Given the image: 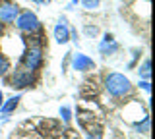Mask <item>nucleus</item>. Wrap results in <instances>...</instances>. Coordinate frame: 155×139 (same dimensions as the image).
<instances>
[{"mask_svg": "<svg viewBox=\"0 0 155 139\" xmlns=\"http://www.w3.org/2000/svg\"><path fill=\"white\" fill-rule=\"evenodd\" d=\"M2 103H4V95H2V91H0V106H2Z\"/></svg>", "mask_w": 155, "mask_h": 139, "instance_id": "obj_17", "label": "nucleus"}, {"mask_svg": "<svg viewBox=\"0 0 155 139\" xmlns=\"http://www.w3.org/2000/svg\"><path fill=\"white\" fill-rule=\"evenodd\" d=\"M140 87H142L143 91H149L151 87H149V81H142V83H140Z\"/></svg>", "mask_w": 155, "mask_h": 139, "instance_id": "obj_16", "label": "nucleus"}, {"mask_svg": "<svg viewBox=\"0 0 155 139\" xmlns=\"http://www.w3.org/2000/svg\"><path fill=\"white\" fill-rule=\"evenodd\" d=\"M35 2H47V0H35Z\"/></svg>", "mask_w": 155, "mask_h": 139, "instance_id": "obj_19", "label": "nucleus"}, {"mask_svg": "<svg viewBox=\"0 0 155 139\" xmlns=\"http://www.w3.org/2000/svg\"><path fill=\"white\" fill-rule=\"evenodd\" d=\"M116 50H118V43L110 35H105V39L101 41V45H99V52L105 54V56H109V54H114Z\"/></svg>", "mask_w": 155, "mask_h": 139, "instance_id": "obj_8", "label": "nucleus"}, {"mask_svg": "<svg viewBox=\"0 0 155 139\" xmlns=\"http://www.w3.org/2000/svg\"><path fill=\"white\" fill-rule=\"evenodd\" d=\"M105 89L109 95H113V97H126V95L132 91V83H130V79L126 77V75L118 74V71H114V74H109L105 77Z\"/></svg>", "mask_w": 155, "mask_h": 139, "instance_id": "obj_1", "label": "nucleus"}, {"mask_svg": "<svg viewBox=\"0 0 155 139\" xmlns=\"http://www.w3.org/2000/svg\"><path fill=\"white\" fill-rule=\"evenodd\" d=\"M101 0H81V6L85 8V10H95V8H99Z\"/></svg>", "mask_w": 155, "mask_h": 139, "instance_id": "obj_12", "label": "nucleus"}, {"mask_svg": "<svg viewBox=\"0 0 155 139\" xmlns=\"http://www.w3.org/2000/svg\"><path fill=\"white\" fill-rule=\"evenodd\" d=\"M138 129H142L143 133H147V131H149V118H147V116L143 118V122H142V124H138Z\"/></svg>", "mask_w": 155, "mask_h": 139, "instance_id": "obj_13", "label": "nucleus"}, {"mask_svg": "<svg viewBox=\"0 0 155 139\" xmlns=\"http://www.w3.org/2000/svg\"><path fill=\"white\" fill-rule=\"evenodd\" d=\"M16 25H18V29L23 31V33H35V31L41 29V23H39L37 16L33 12L19 14V16L16 17Z\"/></svg>", "mask_w": 155, "mask_h": 139, "instance_id": "obj_3", "label": "nucleus"}, {"mask_svg": "<svg viewBox=\"0 0 155 139\" xmlns=\"http://www.w3.org/2000/svg\"><path fill=\"white\" fill-rule=\"evenodd\" d=\"M72 2H74V4H78V0H72Z\"/></svg>", "mask_w": 155, "mask_h": 139, "instance_id": "obj_20", "label": "nucleus"}, {"mask_svg": "<svg viewBox=\"0 0 155 139\" xmlns=\"http://www.w3.org/2000/svg\"><path fill=\"white\" fill-rule=\"evenodd\" d=\"M149 66H151V64H149V60H145V62H143V64H142V68H140V70H138V74H140V77H143L145 81H147V79H149V75H151V71H149Z\"/></svg>", "mask_w": 155, "mask_h": 139, "instance_id": "obj_10", "label": "nucleus"}, {"mask_svg": "<svg viewBox=\"0 0 155 139\" xmlns=\"http://www.w3.org/2000/svg\"><path fill=\"white\" fill-rule=\"evenodd\" d=\"M19 95H16V97H12V99H8V103H2V106H0V112L2 114H10L14 108L18 106V103H19Z\"/></svg>", "mask_w": 155, "mask_h": 139, "instance_id": "obj_9", "label": "nucleus"}, {"mask_svg": "<svg viewBox=\"0 0 155 139\" xmlns=\"http://www.w3.org/2000/svg\"><path fill=\"white\" fill-rule=\"evenodd\" d=\"M85 33H87V35H93V37H95L97 33H99V29H97L95 25H93V27H91V25H87V27H85Z\"/></svg>", "mask_w": 155, "mask_h": 139, "instance_id": "obj_15", "label": "nucleus"}, {"mask_svg": "<svg viewBox=\"0 0 155 139\" xmlns=\"http://www.w3.org/2000/svg\"><path fill=\"white\" fill-rule=\"evenodd\" d=\"M18 16H19V8L16 4H2V6H0V21L2 23L16 21Z\"/></svg>", "mask_w": 155, "mask_h": 139, "instance_id": "obj_6", "label": "nucleus"}, {"mask_svg": "<svg viewBox=\"0 0 155 139\" xmlns=\"http://www.w3.org/2000/svg\"><path fill=\"white\" fill-rule=\"evenodd\" d=\"M60 116H62L64 122H70V108H68V106H62L60 108Z\"/></svg>", "mask_w": 155, "mask_h": 139, "instance_id": "obj_14", "label": "nucleus"}, {"mask_svg": "<svg viewBox=\"0 0 155 139\" xmlns=\"http://www.w3.org/2000/svg\"><path fill=\"white\" fill-rule=\"evenodd\" d=\"M21 64H23L25 70H31V71H35V70L41 68V64H43V50H41V46H39V45H31V46H29V49L23 52Z\"/></svg>", "mask_w": 155, "mask_h": 139, "instance_id": "obj_2", "label": "nucleus"}, {"mask_svg": "<svg viewBox=\"0 0 155 139\" xmlns=\"http://www.w3.org/2000/svg\"><path fill=\"white\" fill-rule=\"evenodd\" d=\"M33 81H35V75H33L31 70L18 68L16 71H14L12 79H10V87H14V89H25V87H31Z\"/></svg>", "mask_w": 155, "mask_h": 139, "instance_id": "obj_4", "label": "nucleus"}, {"mask_svg": "<svg viewBox=\"0 0 155 139\" xmlns=\"http://www.w3.org/2000/svg\"><path fill=\"white\" fill-rule=\"evenodd\" d=\"M54 39H56V43H60V45H64V43L70 41V27H68L66 20H60V21L56 23V27H54Z\"/></svg>", "mask_w": 155, "mask_h": 139, "instance_id": "obj_7", "label": "nucleus"}, {"mask_svg": "<svg viewBox=\"0 0 155 139\" xmlns=\"http://www.w3.org/2000/svg\"><path fill=\"white\" fill-rule=\"evenodd\" d=\"M72 68H74L76 71H89L95 68V62L89 58V56L85 54H74V58H72Z\"/></svg>", "mask_w": 155, "mask_h": 139, "instance_id": "obj_5", "label": "nucleus"}, {"mask_svg": "<svg viewBox=\"0 0 155 139\" xmlns=\"http://www.w3.org/2000/svg\"><path fill=\"white\" fill-rule=\"evenodd\" d=\"M2 31H4V25H2V21H0V35H2Z\"/></svg>", "mask_w": 155, "mask_h": 139, "instance_id": "obj_18", "label": "nucleus"}, {"mask_svg": "<svg viewBox=\"0 0 155 139\" xmlns=\"http://www.w3.org/2000/svg\"><path fill=\"white\" fill-rule=\"evenodd\" d=\"M8 71H10V60L6 58V56L0 54V77H2V75H6Z\"/></svg>", "mask_w": 155, "mask_h": 139, "instance_id": "obj_11", "label": "nucleus"}]
</instances>
